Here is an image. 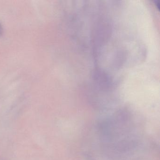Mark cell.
<instances>
[{
    "mask_svg": "<svg viewBox=\"0 0 160 160\" xmlns=\"http://www.w3.org/2000/svg\"><path fill=\"white\" fill-rule=\"evenodd\" d=\"M2 34V28L1 25L0 24V36Z\"/></svg>",
    "mask_w": 160,
    "mask_h": 160,
    "instance_id": "6da1fadb",
    "label": "cell"
}]
</instances>
